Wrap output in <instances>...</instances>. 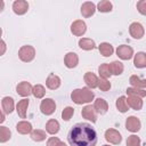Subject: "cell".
I'll list each match as a JSON object with an SVG mask.
<instances>
[{"mask_svg": "<svg viewBox=\"0 0 146 146\" xmlns=\"http://www.w3.org/2000/svg\"><path fill=\"white\" fill-rule=\"evenodd\" d=\"M97 139L95 128L87 122L74 124L67 133V140L71 146H95Z\"/></svg>", "mask_w": 146, "mask_h": 146, "instance_id": "obj_1", "label": "cell"}, {"mask_svg": "<svg viewBox=\"0 0 146 146\" xmlns=\"http://www.w3.org/2000/svg\"><path fill=\"white\" fill-rule=\"evenodd\" d=\"M95 95L91 91L90 88L84 87V88H80V89H74L71 92V98L72 100L78 104V105H82V104H88L94 99Z\"/></svg>", "mask_w": 146, "mask_h": 146, "instance_id": "obj_2", "label": "cell"}, {"mask_svg": "<svg viewBox=\"0 0 146 146\" xmlns=\"http://www.w3.org/2000/svg\"><path fill=\"white\" fill-rule=\"evenodd\" d=\"M18 57L22 62H25V63H30L34 59L35 57V49L30 46V44H25V46H22L18 50Z\"/></svg>", "mask_w": 146, "mask_h": 146, "instance_id": "obj_3", "label": "cell"}, {"mask_svg": "<svg viewBox=\"0 0 146 146\" xmlns=\"http://www.w3.org/2000/svg\"><path fill=\"white\" fill-rule=\"evenodd\" d=\"M40 111L44 115H51L56 111V103L51 98H46L40 104Z\"/></svg>", "mask_w": 146, "mask_h": 146, "instance_id": "obj_4", "label": "cell"}, {"mask_svg": "<svg viewBox=\"0 0 146 146\" xmlns=\"http://www.w3.org/2000/svg\"><path fill=\"white\" fill-rule=\"evenodd\" d=\"M116 55L119 58H121L123 60H129L133 56V49L130 46L121 44L116 48Z\"/></svg>", "mask_w": 146, "mask_h": 146, "instance_id": "obj_5", "label": "cell"}, {"mask_svg": "<svg viewBox=\"0 0 146 146\" xmlns=\"http://www.w3.org/2000/svg\"><path fill=\"white\" fill-rule=\"evenodd\" d=\"M129 33L130 35L133 38V39H141L145 34V30H144V26L138 23V22H133L130 24L129 26Z\"/></svg>", "mask_w": 146, "mask_h": 146, "instance_id": "obj_6", "label": "cell"}, {"mask_svg": "<svg viewBox=\"0 0 146 146\" xmlns=\"http://www.w3.org/2000/svg\"><path fill=\"white\" fill-rule=\"evenodd\" d=\"M105 139H106L108 143L113 144V145H117V144L121 143L122 137H121V133H120L117 130L110 128V129H107V130L105 131Z\"/></svg>", "mask_w": 146, "mask_h": 146, "instance_id": "obj_7", "label": "cell"}, {"mask_svg": "<svg viewBox=\"0 0 146 146\" xmlns=\"http://www.w3.org/2000/svg\"><path fill=\"white\" fill-rule=\"evenodd\" d=\"M86 31H87V25L82 19H76L71 25V32L76 36L83 35L86 33Z\"/></svg>", "mask_w": 146, "mask_h": 146, "instance_id": "obj_8", "label": "cell"}, {"mask_svg": "<svg viewBox=\"0 0 146 146\" xmlns=\"http://www.w3.org/2000/svg\"><path fill=\"white\" fill-rule=\"evenodd\" d=\"M32 90H33V87L27 81H22L16 87V92L22 97H29L32 94Z\"/></svg>", "mask_w": 146, "mask_h": 146, "instance_id": "obj_9", "label": "cell"}, {"mask_svg": "<svg viewBox=\"0 0 146 146\" xmlns=\"http://www.w3.org/2000/svg\"><path fill=\"white\" fill-rule=\"evenodd\" d=\"M81 115H82L86 120L91 121L92 123H95V122L97 121V112H96V110L94 108V106H91V105L84 106V107L82 108V111H81Z\"/></svg>", "mask_w": 146, "mask_h": 146, "instance_id": "obj_10", "label": "cell"}, {"mask_svg": "<svg viewBox=\"0 0 146 146\" xmlns=\"http://www.w3.org/2000/svg\"><path fill=\"white\" fill-rule=\"evenodd\" d=\"M140 127H141L140 120L138 117H136V116H129L125 120V128L130 132H137V131H139L140 130Z\"/></svg>", "mask_w": 146, "mask_h": 146, "instance_id": "obj_11", "label": "cell"}, {"mask_svg": "<svg viewBox=\"0 0 146 146\" xmlns=\"http://www.w3.org/2000/svg\"><path fill=\"white\" fill-rule=\"evenodd\" d=\"M29 10V3L25 0H16L13 2V11L16 15H24Z\"/></svg>", "mask_w": 146, "mask_h": 146, "instance_id": "obj_12", "label": "cell"}, {"mask_svg": "<svg viewBox=\"0 0 146 146\" xmlns=\"http://www.w3.org/2000/svg\"><path fill=\"white\" fill-rule=\"evenodd\" d=\"M46 86L50 90H56L60 86V78L54 73H50L46 80Z\"/></svg>", "mask_w": 146, "mask_h": 146, "instance_id": "obj_13", "label": "cell"}, {"mask_svg": "<svg viewBox=\"0 0 146 146\" xmlns=\"http://www.w3.org/2000/svg\"><path fill=\"white\" fill-rule=\"evenodd\" d=\"M96 11V6L94 2H90V1H86L82 3L81 6V14L83 17L88 18V17H91Z\"/></svg>", "mask_w": 146, "mask_h": 146, "instance_id": "obj_14", "label": "cell"}, {"mask_svg": "<svg viewBox=\"0 0 146 146\" xmlns=\"http://www.w3.org/2000/svg\"><path fill=\"white\" fill-rule=\"evenodd\" d=\"M83 80H84L86 84L88 86V88H90V89H95V88L98 87L99 78H97L96 74H94L92 72H87L83 76Z\"/></svg>", "mask_w": 146, "mask_h": 146, "instance_id": "obj_15", "label": "cell"}, {"mask_svg": "<svg viewBox=\"0 0 146 146\" xmlns=\"http://www.w3.org/2000/svg\"><path fill=\"white\" fill-rule=\"evenodd\" d=\"M64 63L67 68H73L79 63V57L75 52H67L64 57Z\"/></svg>", "mask_w": 146, "mask_h": 146, "instance_id": "obj_16", "label": "cell"}, {"mask_svg": "<svg viewBox=\"0 0 146 146\" xmlns=\"http://www.w3.org/2000/svg\"><path fill=\"white\" fill-rule=\"evenodd\" d=\"M94 108L98 114L103 115L108 111V104L104 98H97L94 103Z\"/></svg>", "mask_w": 146, "mask_h": 146, "instance_id": "obj_17", "label": "cell"}, {"mask_svg": "<svg viewBox=\"0 0 146 146\" xmlns=\"http://www.w3.org/2000/svg\"><path fill=\"white\" fill-rule=\"evenodd\" d=\"M27 107H29V99L27 98H24L22 100H19L16 105V112L18 114V116L21 119H25L26 117V111H27Z\"/></svg>", "mask_w": 146, "mask_h": 146, "instance_id": "obj_18", "label": "cell"}, {"mask_svg": "<svg viewBox=\"0 0 146 146\" xmlns=\"http://www.w3.org/2000/svg\"><path fill=\"white\" fill-rule=\"evenodd\" d=\"M14 99L9 96H6L2 98L1 100V107H2V112L7 113V114H10L13 111H14Z\"/></svg>", "mask_w": 146, "mask_h": 146, "instance_id": "obj_19", "label": "cell"}, {"mask_svg": "<svg viewBox=\"0 0 146 146\" xmlns=\"http://www.w3.org/2000/svg\"><path fill=\"white\" fill-rule=\"evenodd\" d=\"M16 130L21 135H27V133H31L33 131L32 130V124L27 121H19L16 124Z\"/></svg>", "mask_w": 146, "mask_h": 146, "instance_id": "obj_20", "label": "cell"}, {"mask_svg": "<svg viewBox=\"0 0 146 146\" xmlns=\"http://www.w3.org/2000/svg\"><path fill=\"white\" fill-rule=\"evenodd\" d=\"M129 82L133 88H138V89L146 88V79H143L139 75H131L129 78Z\"/></svg>", "mask_w": 146, "mask_h": 146, "instance_id": "obj_21", "label": "cell"}, {"mask_svg": "<svg viewBox=\"0 0 146 146\" xmlns=\"http://www.w3.org/2000/svg\"><path fill=\"white\" fill-rule=\"evenodd\" d=\"M133 65L137 68H144L146 67V52L139 51L133 57Z\"/></svg>", "mask_w": 146, "mask_h": 146, "instance_id": "obj_22", "label": "cell"}, {"mask_svg": "<svg viewBox=\"0 0 146 146\" xmlns=\"http://www.w3.org/2000/svg\"><path fill=\"white\" fill-rule=\"evenodd\" d=\"M127 102H128L129 107H131V108L135 110V111H139V110H141V107H143V100H141L140 97L128 96Z\"/></svg>", "mask_w": 146, "mask_h": 146, "instance_id": "obj_23", "label": "cell"}, {"mask_svg": "<svg viewBox=\"0 0 146 146\" xmlns=\"http://www.w3.org/2000/svg\"><path fill=\"white\" fill-rule=\"evenodd\" d=\"M98 50L100 52V55H103L104 57H110L113 55L114 52V48L111 43L108 42H102L99 46H98Z\"/></svg>", "mask_w": 146, "mask_h": 146, "instance_id": "obj_24", "label": "cell"}, {"mask_svg": "<svg viewBox=\"0 0 146 146\" xmlns=\"http://www.w3.org/2000/svg\"><path fill=\"white\" fill-rule=\"evenodd\" d=\"M59 122L55 119H50L48 120V122L46 123V131L50 135H56L59 131Z\"/></svg>", "mask_w": 146, "mask_h": 146, "instance_id": "obj_25", "label": "cell"}, {"mask_svg": "<svg viewBox=\"0 0 146 146\" xmlns=\"http://www.w3.org/2000/svg\"><path fill=\"white\" fill-rule=\"evenodd\" d=\"M79 47L83 50H92L96 48V43L92 39L89 38H82L79 40Z\"/></svg>", "mask_w": 146, "mask_h": 146, "instance_id": "obj_26", "label": "cell"}, {"mask_svg": "<svg viewBox=\"0 0 146 146\" xmlns=\"http://www.w3.org/2000/svg\"><path fill=\"white\" fill-rule=\"evenodd\" d=\"M115 105H116V108L119 110V112H121V113H125V112L129 110V105H128V102H127V97H124V96H120V97L116 99Z\"/></svg>", "mask_w": 146, "mask_h": 146, "instance_id": "obj_27", "label": "cell"}, {"mask_svg": "<svg viewBox=\"0 0 146 146\" xmlns=\"http://www.w3.org/2000/svg\"><path fill=\"white\" fill-rule=\"evenodd\" d=\"M110 68H111V72H112L113 75H120V74H122V72H123L124 66H123V64H122L121 62L114 60V62H112V63L110 64Z\"/></svg>", "mask_w": 146, "mask_h": 146, "instance_id": "obj_28", "label": "cell"}, {"mask_svg": "<svg viewBox=\"0 0 146 146\" xmlns=\"http://www.w3.org/2000/svg\"><path fill=\"white\" fill-rule=\"evenodd\" d=\"M98 73H99V78L108 79L112 75V72H111V68H110V64H107V63L100 64V66L98 67Z\"/></svg>", "mask_w": 146, "mask_h": 146, "instance_id": "obj_29", "label": "cell"}, {"mask_svg": "<svg viewBox=\"0 0 146 146\" xmlns=\"http://www.w3.org/2000/svg\"><path fill=\"white\" fill-rule=\"evenodd\" d=\"M112 8H113V5H112V2L108 1V0H102V1L98 2V5H97V9H98V11H100V13H110V11L112 10Z\"/></svg>", "mask_w": 146, "mask_h": 146, "instance_id": "obj_30", "label": "cell"}, {"mask_svg": "<svg viewBox=\"0 0 146 146\" xmlns=\"http://www.w3.org/2000/svg\"><path fill=\"white\" fill-rule=\"evenodd\" d=\"M46 137H47L46 131L40 130V129H35V130H33V131L31 132V138H32V140H34V141H36V143L43 141V140L46 139Z\"/></svg>", "mask_w": 146, "mask_h": 146, "instance_id": "obj_31", "label": "cell"}, {"mask_svg": "<svg viewBox=\"0 0 146 146\" xmlns=\"http://www.w3.org/2000/svg\"><path fill=\"white\" fill-rule=\"evenodd\" d=\"M127 94H128V96H136V97H140V98L146 96V91L144 89H138V88H133V87L128 88Z\"/></svg>", "mask_w": 146, "mask_h": 146, "instance_id": "obj_32", "label": "cell"}, {"mask_svg": "<svg viewBox=\"0 0 146 146\" xmlns=\"http://www.w3.org/2000/svg\"><path fill=\"white\" fill-rule=\"evenodd\" d=\"M46 94V89L42 84H35L33 86V90H32V95L35 97V98H42Z\"/></svg>", "mask_w": 146, "mask_h": 146, "instance_id": "obj_33", "label": "cell"}, {"mask_svg": "<svg viewBox=\"0 0 146 146\" xmlns=\"http://www.w3.org/2000/svg\"><path fill=\"white\" fill-rule=\"evenodd\" d=\"M11 132L7 127H0V143H6L10 139Z\"/></svg>", "mask_w": 146, "mask_h": 146, "instance_id": "obj_34", "label": "cell"}, {"mask_svg": "<svg viewBox=\"0 0 146 146\" xmlns=\"http://www.w3.org/2000/svg\"><path fill=\"white\" fill-rule=\"evenodd\" d=\"M73 114H74V108L71 107V106H67V107H65V108L63 110V112H62V119H63L64 121H70L71 117L73 116Z\"/></svg>", "mask_w": 146, "mask_h": 146, "instance_id": "obj_35", "label": "cell"}, {"mask_svg": "<svg viewBox=\"0 0 146 146\" xmlns=\"http://www.w3.org/2000/svg\"><path fill=\"white\" fill-rule=\"evenodd\" d=\"M98 88L102 91H108L111 89V83H110V81L107 79L99 78V80H98Z\"/></svg>", "mask_w": 146, "mask_h": 146, "instance_id": "obj_36", "label": "cell"}, {"mask_svg": "<svg viewBox=\"0 0 146 146\" xmlns=\"http://www.w3.org/2000/svg\"><path fill=\"white\" fill-rule=\"evenodd\" d=\"M127 146H140V138L137 135H131L127 139Z\"/></svg>", "mask_w": 146, "mask_h": 146, "instance_id": "obj_37", "label": "cell"}, {"mask_svg": "<svg viewBox=\"0 0 146 146\" xmlns=\"http://www.w3.org/2000/svg\"><path fill=\"white\" fill-rule=\"evenodd\" d=\"M137 10L139 14L146 16V0H139L137 2Z\"/></svg>", "mask_w": 146, "mask_h": 146, "instance_id": "obj_38", "label": "cell"}, {"mask_svg": "<svg viewBox=\"0 0 146 146\" xmlns=\"http://www.w3.org/2000/svg\"><path fill=\"white\" fill-rule=\"evenodd\" d=\"M59 143H60V140L57 137H50L47 140V146H57Z\"/></svg>", "mask_w": 146, "mask_h": 146, "instance_id": "obj_39", "label": "cell"}, {"mask_svg": "<svg viewBox=\"0 0 146 146\" xmlns=\"http://www.w3.org/2000/svg\"><path fill=\"white\" fill-rule=\"evenodd\" d=\"M1 48H2V50H1V55H3V54H5V50H6V43H5L3 40H1Z\"/></svg>", "mask_w": 146, "mask_h": 146, "instance_id": "obj_40", "label": "cell"}, {"mask_svg": "<svg viewBox=\"0 0 146 146\" xmlns=\"http://www.w3.org/2000/svg\"><path fill=\"white\" fill-rule=\"evenodd\" d=\"M5 114H6L5 112H1V120H0L1 122H3V121H5Z\"/></svg>", "mask_w": 146, "mask_h": 146, "instance_id": "obj_41", "label": "cell"}, {"mask_svg": "<svg viewBox=\"0 0 146 146\" xmlns=\"http://www.w3.org/2000/svg\"><path fill=\"white\" fill-rule=\"evenodd\" d=\"M57 146H66V144H65V143H63V141H60V143H59Z\"/></svg>", "mask_w": 146, "mask_h": 146, "instance_id": "obj_42", "label": "cell"}, {"mask_svg": "<svg viewBox=\"0 0 146 146\" xmlns=\"http://www.w3.org/2000/svg\"><path fill=\"white\" fill-rule=\"evenodd\" d=\"M103 146H110V145H103Z\"/></svg>", "mask_w": 146, "mask_h": 146, "instance_id": "obj_43", "label": "cell"}]
</instances>
